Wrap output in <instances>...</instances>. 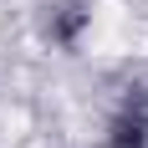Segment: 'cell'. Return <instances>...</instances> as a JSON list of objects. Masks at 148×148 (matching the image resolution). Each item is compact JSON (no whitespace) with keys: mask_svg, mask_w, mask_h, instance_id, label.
<instances>
[{"mask_svg":"<svg viewBox=\"0 0 148 148\" xmlns=\"http://www.w3.org/2000/svg\"><path fill=\"white\" fill-rule=\"evenodd\" d=\"M87 31H92V5L87 0H51L46 15H41V36L56 51H77Z\"/></svg>","mask_w":148,"mask_h":148,"instance_id":"7a4b0ae2","label":"cell"},{"mask_svg":"<svg viewBox=\"0 0 148 148\" xmlns=\"http://www.w3.org/2000/svg\"><path fill=\"white\" fill-rule=\"evenodd\" d=\"M107 148H148V87H123L118 107L107 112Z\"/></svg>","mask_w":148,"mask_h":148,"instance_id":"6da1fadb","label":"cell"}]
</instances>
